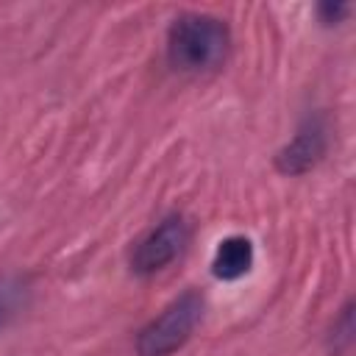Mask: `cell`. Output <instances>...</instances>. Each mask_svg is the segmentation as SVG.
<instances>
[{
    "mask_svg": "<svg viewBox=\"0 0 356 356\" xmlns=\"http://www.w3.org/2000/svg\"><path fill=\"white\" fill-rule=\"evenodd\" d=\"M228 28L209 14H181L167 33V58L181 72H206L225 61Z\"/></svg>",
    "mask_w": 356,
    "mask_h": 356,
    "instance_id": "6da1fadb",
    "label": "cell"
},
{
    "mask_svg": "<svg viewBox=\"0 0 356 356\" xmlns=\"http://www.w3.org/2000/svg\"><path fill=\"white\" fill-rule=\"evenodd\" d=\"M200 314H203V298L195 289L175 298L156 320H150L142 328L136 339L139 356H170L172 350H178L192 337Z\"/></svg>",
    "mask_w": 356,
    "mask_h": 356,
    "instance_id": "7a4b0ae2",
    "label": "cell"
},
{
    "mask_svg": "<svg viewBox=\"0 0 356 356\" xmlns=\"http://www.w3.org/2000/svg\"><path fill=\"white\" fill-rule=\"evenodd\" d=\"M184 242H186V225H184V220L175 217V214L167 217V220H161V222L136 245V250H134V256H131L134 273L150 275V273L167 267V264L181 253Z\"/></svg>",
    "mask_w": 356,
    "mask_h": 356,
    "instance_id": "3957f363",
    "label": "cell"
},
{
    "mask_svg": "<svg viewBox=\"0 0 356 356\" xmlns=\"http://www.w3.org/2000/svg\"><path fill=\"white\" fill-rule=\"evenodd\" d=\"M325 150V134L320 125L303 128L281 153H278V170L281 172H303L309 170Z\"/></svg>",
    "mask_w": 356,
    "mask_h": 356,
    "instance_id": "277c9868",
    "label": "cell"
},
{
    "mask_svg": "<svg viewBox=\"0 0 356 356\" xmlns=\"http://www.w3.org/2000/svg\"><path fill=\"white\" fill-rule=\"evenodd\" d=\"M253 264V245L248 236H225L217 250H214V261H211V273L222 281H234L242 278Z\"/></svg>",
    "mask_w": 356,
    "mask_h": 356,
    "instance_id": "5b68a950",
    "label": "cell"
},
{
    "mask_svg": "<svg viewBox=\"0 0 356 356\" xmlns=\"http://www.w3.org/2000/svg\"><path fill=\"white\" fill-rule=\"evenodd\" d=\"M345 11H348V6H345V3H323V6H320V14L325 17V22L339 19Z\"/></svg>",
    "mask_w": 356,
    "mask_h": 356,
    "instance_id": "8992f818",
    "label": "cell"
}]
</instances>
